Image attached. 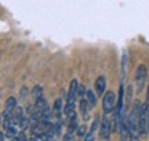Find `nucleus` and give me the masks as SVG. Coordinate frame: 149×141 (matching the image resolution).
<instances>
[{
  "label": "nucleus",
  "mask_w": 149,
  "mask_h": 141,
  "mask_svg": "<svg viewBox=\"0 0 149 141\" xmlns=\"http://www.w3.org/2000/svg\"><path fill=\"white\" fill-rule=\"evenodd\" d=\"M77 80H72L69 84V91H68V96H66V105H65V115L69 116L72 112H73L74 108V103H76V98H77Z\"/></svg>",
  "instance_id": "nucleus-1"
},
{
  "label": "nucleus",
  "mask_w": 149,
  "mask_h": 141,
  "mask_svg": "<svg viewBox=\"0 0 149 141\" xmlns=\"http://www.w3.org/2000/svg\"><path fill=\"white\" fill-rule=\"evenodd\" d=\"M149 112L146 105H142L141 108V112H139V119H138V131H139V137H145L148 136V131H149Z\"/></svg>",
  "instance_id": "nucleus-2"
},
{
  "label": "nucleus",
  "mask_w": 149,
  "mask_h": 141,
  "mask_svg": "<svg viewBox=\"0 0 149 141\" xmlns=\"http://www.w3.org/2000/svg\"><path fill=\"white\" fill-rule=\"evenodd\" d=\"M111 133H112L111 122H109V119L107 118V114H105L104 119L101 120V126H100V138H101V141H109Z\"/></svg>",
  "instance_id": "nucleus-3"
},
{
  "label": "nucleus",
  "mask_w": 149,
  "mask_h": 141,
  "mask_svg": "<svg viewBox=\"0 0 149 141\" xmlns=\"http://www.w3.org/2000/svg\"><path fill=\"white\" fill-rule=\"evenodd\" d=\"M148 77V70L145 65H139L137 69V75H135V84H137V90L141 91L145 86V82Z\"/></svg>",
  "instance_id": "nucleus-4"
},
{
  "label": "nucleus",
  "mask_w": 149,
  "mask_h": 141,
  "mask_svg": "<svg viewBox=\"0 0 149 141\" xmlns=\"http://www.w3.org/2000/svg\"><path fill=\"white\" fill-rule=\"evenodd\" d=\"M102 108H104L105 114H111L113 111V108H115V93L113 91H107V94L104 96Z\"/></svg>",
  "instance_id": "nucleus-5"
},
{
  "label": "nucleus",
  "mask_w": 149,
  "mask_h": 141,
  "mask_svg": "<svg viewBox=\"0 0 149 141\" xmlns=\"http://www.w3.org/2000/svg\"><path fill=\"white\" fill-rule=\"evenodd\" d=\"M53 115H54L53 108L46 107L44 109L40 111V122H43V123H51V116Z\"/></svg>",
  "instance_id": "nucleus-6"
},
{
  "label": "nucleus",
  "mask_w": 149,
  "mask_h": 141,
  "mask_svg": "<svg viewBox=\"0 0 149 141\" xmlns=\"http://www.w3.org/2000/svg\"><path fill=\"white\" fill-rule=\"evenodd\" d=\"M105 89H107V79L104 76H100L95 80V91L98 96H104L105 93Z\"/></svg>",
  "instance_id": "nucleus-7"
},
{
  "label": "nucleus",
  "mask_w": 149,
  "mask_h": 141,
  "mask_svg": "<svg viewBox=\"0 0 149 141\" xmlns=\"http://www.w3.org/2000/svg\"><path fill=\"white\" fill-rule=\"evenodd\" d=\"M65 107H62V100L61 98H57L55 100V103H54V107H53V111H54V115L57 116V118H61V115H62V112H65Z\"/></svg>",
  "instance_id": "nucleus-8"
},
{
  "label": "nucleus",
  "mask_w": 149,
  "mask_h": 141,
  "mask_svg": "<svg viewBox=\"0 0 149 141\" xmlns=\"http://www.w3.org/2000/svg\"><path fill=\"white\" fill-rule=\"evenodd\" d=\"M77 116H76V112H72V114L69 115V126H68V131H70V133H73V131L77 130Z\"/></svg>",
  "instance_id": "nucleus-9"
},
{
  "label": "nucleus",
  "mask_w": 149,
  "mask_h": 141,
  "mask_svg": "<svg viewBox=\"0 0 149 141\" xmlns=\"http://www.w3.org/2000/svg\"><path fill=\"white\" fill-rule=\"evenodd\" d=\"M79 107H80V112L83 114V116H84V120L88 119V101L87 100H84V98H81L80 100V104H79Z\"/></svg>",
  "instance_id": "nucleus-10"
},
{
  "label": "nucleus",
  "mask_w": 149,
  "mask_h": 141,
  "mask_svg": "<svg viewBox=\"0 0 149 141\" xmlns=\"http://www.w3.org/2000/svg\"><path fill=\"white\" fill-rule=\"evenodd\" d=\"M17 108V100L15 97H8L7 101H6V112H13L14 109Z\"/></svg>",
  "instance_id": "nucleus-11"
},
{
  "label": "nucleus",
  "mask_w": 149,
  "mask_h": 141,
  "mask_svg": "<svg viewBox=\"0 0 149 141\" xmlns=\"http://www.w3.org/2000/svg\"><path fill=\"white\" fill-rule=\"evenodd\" d=\"M35 105L37 107V109H44L46 107H47V101H46V98L43 97V96H40V97L36 98V103H35Z\"/></svg>",
  "instance_id": "nucleus-12"
},
{
  "label": "nucleus",
  "mask_w": 149,
  "mask_h": 141,
  "mask_svg": "<svg viewBox=\"0 0 149 141\" xmlns=\"http://www.w3.org/2000/svg\"><path fill=\"white\" fill-rule=\"evenodd\" d=\"M87 101H88V104H90V107H95L97 105V97L94 96V93L91 91V90H87Z\"/></svg>",
  "instance_id": "nucleus-13"
},
{
  "label": "nucleus",
  "mask_w": 149,
  "mask_h": 141,
  "mask_svg": "<svg viewBox=\"0 0 149 141\" xmlns=\"http://www.w3.org/2000/svg\"><path fill=\"white\" fill-rule=\"evenodd\" d=\"M6 134L8 138H14V137L18 136V130H17L15 126H10L8 129H6Z\"/></svg>",
  "instance_id": "nucleus-14"
},
{
  "label": "nucleus",
  "mask_w": 149,
  "mask_h": 141,
  "mask_svg": "<svg viewBox=\"0 0 149 141\" xmlns=\"http://www.w3.org/2000/svg\"><path fill=\"white\" fill-rule=\"evenodd\" d=\"M101 126V120H100V118H97L94 122H93V125H91V129L88 130V133L90 134H94L95 133V130H98V127Z\"/></svg>",
  "instance_id": "nucleus-15"
},
{
  "label": "nucleus",
  "mask_w": 149,
  "mask_h": 141,
  "mask_svg": "<svg viewBox=\"0 0 149 141\" xmlns=\"http://www.w3.org/2000/svg\"><path fill=\"white\" fill-rule=\"evenodd\" d=\"M28 127H31V125H29V118H22V119L19 120V129H21V130H26Z\"/></svg>",
  "instance_id": "nucleus-16"
},
{
  "label": "nucleus",
  "mask_w": 149,
  "mask_h": 141,
  "mask_svg": "<svg viewBox=\"0 0 149 141\" xmlns=\"http://www.w3.org/2000/svg\"><path fill=\"white\" fill-rule=\"evenodd\" d=\"M84 94H87L86 87L83 86V84H79V87H77V97L81 100V98H84Z\"/></svg>",
  "instance_id": "nucleus-17"
},
{
  "label": "nucleus",
  "mask_w": 149,
  "mask_h": 141,
  "mask_svg": "<svg viewBox=\"0 0 149 141\" xmlns=\"http://www.w3.org/2000/svg\"><path fill=\"white\" fill-rule=\"evenodd\" d=\"M42 93H43L42 86H35V87H33V90H32V96H33L35 98L40 97V96H42Z\"/></svg>",
  "instance_id": "nucleus-18"
},
{
  "label": "nucleus",
  "mask_w": 149,
  "mask_h": 141,
  "mask_svg": "<svg viewBox=\"0 0 149 141\" xmlns=\"http://www.w3.org/2000/svg\"><path fill=\"white\" fill-rule=\"evenodd\" d=\"M76 133H77V136L79 137H84L86 134H87V127H86V125L79 126V127H77V130H76Z\"/></svg>",
  "instance_id": "nucleus-19"
},
{
  "label": "nucleus",
  "mask_w": 149,
  "mask_h": 141,
  "mask_svg": "<svg viewBox=\"0 0 149 141\" xmlns=\"http://www.w3.org/2000/svg\"><path fill=\"white\" fill-rule=\"evenodd\" d=\"M61 129H62V122L58 119L57 125H55V133H57V136H59V134H61Z\"/></svg>",
  "instance_id": "nucleus-20"
},
{
  "label": "nucleus",
  "mask_w": 149,
  "mask_h": 141,
  "mask_svg": "<svg viewBox=\"0 0 149 141\" xmlns=\"http://www.w3.org/2000/svg\"><path fill=\"white\" fill-rule=\"evenodd\" d=\"M64 141H74V137H73V133L68 131L66 134L64 136Z\"/></svg>",
  "instance_id": "nucleus-21"
},
{
  "label": "nucleus",
  "mask_w": 149,
  "mask_h": 141,
  "mask_svg": "<svg viewBox=\"0 0 149 141\" xmlns=\"http://www.w3.org/2000/svg\"><path fill=\"white\" fill-rule=\"evenodd\" d=\"M26 87H22V90H21V100H25L26 98Z\"/></svg>",
  "instance_id": "nucleus-22"
},
{
  "label": "nucleus",
  "mask_w": 149,
  "mask_h": 141,
  "mask_svg": "<svg viewBox=\"0 0 149 141\" xmlns=\"http://www.w3.org/2000/svg\"><path fill=\"white\" fill-rule=\"evenodd\" d=\"M130 141H139L138 134H130Z\"/></svg>",
  "instance_id": "nucleus-23"
},
{
  "label": "nucleus",
  "mask_w": 149,
  "mask_h": 141,
  "mask_svg": "<svg viewBox=\"0 0 149 141\" xmlns=\"http://www.w3.org/2000/svg\"><path fill=\"white\" fill-rule=\"evenodd\" d=\"M0 140H1V141H4V133H3V131L0 133Z\"/></svg>",
  "instance_id": "nucleus-24"
},
{
  "label": "nucleus",
  "mask_w": 149,
  "mask_h": 141,
  "mask_svg": "<svg viewBox=\"0 0 149 141\" xmlns=\"http://www.w3.org/2000/svg\"><path fill=\"white\" fill-rule=\"evenodd\" d=\"M146 105L149 107V87H148V101H146Z\"/></svg>",
  "instance_id": "nucleus-25"
},
{
  "label": "nucleus",
  "mask_w": 149,
  "mask_h": 141,
  "mask_svg": "<svg viewBox=\"0 0 149 141\" xmlns=\"http://www.w3.org/2000/svg\"><path fill=\"white\" fill-rule=\"evenodd\" d=\"M148 127H149V125H148Z\"/></svg>",
  "instance_id": "nucleus-26"
}]
</instances>
